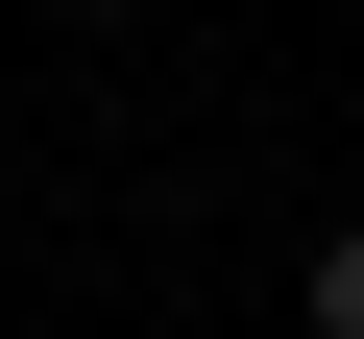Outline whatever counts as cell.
I'll return each mask as SVG.
<instances>
[{"label":"cell","instance_id":"1","mask_svg":"<svg viewBox=\"0 0 364 339\" xmlns=\"http://www.w3.org/2000/svg\"><path fill=\"white\" fill-rule=\"evenodd\" d=\"M291 315H316V339H364V218H340V243L291 267Z\"/></svg>","mask_w":364,"mask_h":339}]
</instances>
